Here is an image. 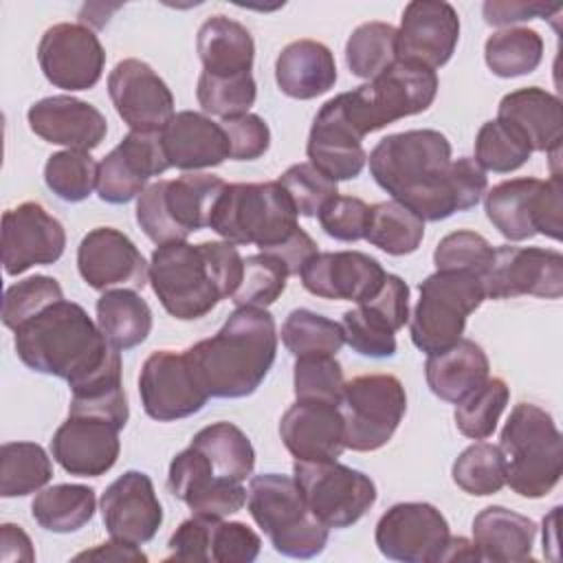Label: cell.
I'll use <instances>...</instances> for the list:
<instances>
[{
    "instance_id": "cell-1",
    "label": "cell",
    "mask_w": 563,
    "mask_h": 563,
    "mask_svg": "<svg viewBox=\"0 0 563 563\" xmlns=\"http://www.w3.org/2000/svg\"><path fill=\"white\" fill-rule=\"evenodd\" d=\"M367 163L376 185L424 222L477 207L488 187L475 158H451V143L438 130L389 134L374 145Z\"/></svg>"
},
{
    "instance_id": "cell-2",
    "label": "cell",
    "mask_w": 563,
    "mask_h": 563,
    "mask_svg": "<svg viewBox=\"0 0 563 563\" xmlns=\"http://www.w3.org/2000/svg\"><path fill=\"white\" fill-rule=\"evenodd\" d=\"M277 328L266 308H235L222 328L185 352L209 398H246L277 356Z\"/></svg>"
},
{
    "instance_id": "cell-3",
    "label": "cell",
    "mask_w": 563,
    "mask_h": 563,
    "mask_svg": "<svg viewBox=\"0 0 563 563\" xmlns=\"http://www.w3.org/2000/svg\"><path fill=\"white\" fill-rule=\"evenodd\" d=\"M242 273L244 257L227 240L161 244L150 260L152 290L161 306L178 321L200 319L222 299L233 297Z\"/></svg>"
},
{
    "instance_id": "cell-4",
    "label": "cell",
    "mask_w": 563,
    "mask_h": 563,
    "mask_svg": "<svg viewBox=\"0 0 563 563\" xmlns=\"http://www.w3.org/2000/svg\"><path fill=\"white\" fill-rule=\"evenodd\" d=\"M18 358L33 372L70 383L92 374L119 350L108 343L88 312L59 299L13 330Z\"/></svg>"
},
{
    "instance_id": "cell-5",
    "label": "cell",
    "mask_w": 563,
    "mask_h": 563,
    "mask_svg": "<svg viewBox=\"0 0 563 563\" xmlns=\"http://www.w3.org/2000/svg\"><path fill=\"white\" fill-rule=\"evenodd\" d=\"M299 213L277 180L227 183L209 229L231 244H255L260 253H273L301 229Z\"/></svg>"
},
{
    "instance_id": "cell-6",
    "label": "cell",
    "mask_w": 563,
    "mask_h": 563,
    "mask_svg": "<svg viewBox=\"0 0 563 563\" xmlns=\"http://www.w3.org/2000/svg\"><path fill=\"white\" fill-rule=\"evenodd\" d=\"M499 449L512 493L541 499L554 490L563 473V440L545 409L532 402L515 405L499 433Z\"/></svg>"
},
{
    "instance_id": "cell-7",
    "label": "cell",
    "mask_w": 563,
    "mask_h": 563,
    "mask_svg": "<svg viewBox=\"0 0 563 563\" xmlns=\"http://www.w3.org/2000/svg\"><path fill=\"white\" fill-rule=\"evenodd\" d=\"M246 508L275 552L284 556L312 559L328 545L330 528L310 512L292 475L262 473L251 477Z\"/></svg>"
},
{
    "instance_id": "cell-8",
    "label": "cell",
    "mask_w": 563,
    "mask_h": 563,
    "mask_svg": "<svg viewBox=\"0 0 563 563\" xmlns=\"http://www.w3.org/2000/svg\"><path fill=\"white\" fill-rule=\"evenodd\" d=\"M438 95V75L431 68L396 62L376 79L334 97L347 125L365 139L405 117L424 112Z\"/></svg>"
},
{
    "instance_id": "cell-9",
    "label": "cell",
    "mask_w": 563,
    "mask_h": 563,
    "mask_svg": "<svg viewBox=\"0 0 563 563\" xmlns=\"http://www.w3.org/2000/svg\"><path fill=\"white\" fill-rule=\"evenodd\" d=\"M227 183L205 172H185L174 180L150 183L136 198V222L156 244L185 242L209 227Z\"/></svg>"
},
{
    "instance_id": "cell-10",
    "label": "cell",
    "mask_w": 563,
    "mask_h": 563,
    "mask_svg": "<svg viewBox=\"0 0 563 563\" xmlns=\"http://www.w3.org/2000/svg\"><path fill=\"white\" fill-rule=\"evenodd\" d=\"M420 299L409 314L413 345L429 354L455 345L473 314L486 299L482 277L466 271H435L420 286Z\"/></svg>"
},
{
    "instance_id": "cell-11",
    "label": "cell",
    "mask_w": 563,
    "mask_h": 563,
    "mask_svg": "<svg viewBox=\"0 0 563 563\" xmlns=\"http://www.w3.org/2000/svg\"><path fill=\"white\" fill-rule=\"evenodd\" d=\"M561 176L510 178L501 180L484 194V211L490 224L510 242H523L537 233L561 240L563 235V200Z\"/></svg>"
},
{
    "instance_id": "cell-12",
    "label": "cell",
    "mask_w": 563,
    "mask_h": 563,
    "mask_svg": "<svg viewBox=\"0 0 563 563\" xmlns=\"http://www.w3.org/2000/svg\"><path fill=\"white\" fill-rule=\"evenodd\" d=\"M345 449L369 453L385 446L407 411V394L394 374H361L345 380L339 402Z\"/></svg>"
},
{
    "instance_id": "cell-13",
    "label": "cell",
    "mask_w": 563,
    "mask_h": 563,
    "mask_svg": "<svg viewBox=\"0 0 563 563\" xmlns=\"http://www.w3.org/2000/svg\"><path fill=\"white\" fill-rule=\"evenodd\" d=\"M292 477L310 512L328 528H350L376 504V484L336 460L295 462Z\"/></svg>"
},
{
    "instance_id": "cell-14",
    "label": "cell",
    "mask_w": 563,
    "mask_h": 563,
    "mask_svg": "<svg viewBox=\"0 0 563 563\" xmlns=\"http://www.w3.org/2000/svg\"><path fill=\"white\" fill-rule=\"evenodd\" d=\"M451 539L446 517L427 501H400L376 521L378 552L400 563H438Z\"/></svg>"
},
{
    "instance_id": "cell-15",
    "label": "cell",
    "mask_w": 563,
    "mask_h": 563,
    "mask_svg": "<svg viewBox=\"0 0 563 563\" xmlns=\"http://www.w3.org/2000/svg\"><path fill=\"white\" fill-rule=\"evenodd\" d=\"M486 299L523 295L559 299L563 295V255L539 246H499L482 275Z\"/></svg>"
},
{
    "instance_id": "cell-16",
    "label": "cell",
    "mask_w": 563,
    "mask_h": 563,
    "mask_svg": "<svg viewBox=\"0 0 563 563\" xmlns=\"http://www.w3.org/2000/svg\"><path fill=\"white\" fill-rule=\"evenodd\" d=\"M139 396L143 411L158 422L189 418L209 400L185 352L174 350H156L145 358L139 374Z\"/></svg>"
},
{
    "instance_id": "cell-17",
    "label": "cell",
    "mask_w": 563,
    "mask_h": 563,
    "mask_svg": "<svg viewBox=\"0 0 563 563\" xmlns=\"http://www.w3.org/2000/svg\"><path fill=\"white\" fill-rule=\"evenodd\" d=\"M37 62L55 88L90 90L103 75L106 51L90 26L59 22L40 37Z\"/></svg>"
},
{
    "instance_id": "cell-18",
    "label": "cell",
    "mask_w": 563,
    "mask_h": 563,
    "mask_svg": "<svg viewBox=\"0 0 563 563\" xmlns=\"http://www.w3.org/2000/svg\"><path fill=\"white\" fill-rule=\"evenodd\" d=\"M108 95L132 132H161L174 112V95L163 77L136 57L121 59L108 75Z\"/></svg>"
},
{
    "instance_id": "cell-19",
    "label": "cell",
    "mask_w": 563,
    "mask_h": 563,
    "mask_svg": "<svg viewBox=\"0 0 563 563\" xmlns=\"http://www.w3.org/2000/svg\"><path fill=\"white\" fill-rule=\"evenodd\" d=\"M66 249L64 224L40 202H22L2 213V266L15 277L33 266L55 264Z\"/></svg>"
},
{
    "instance_id": "cell-20",
    "label": "cell",
    "mask_w": 563,
    "mask_h": 563,
    "mask_svg": "<svg viewBox=\"0 0 563 563\" xmlns=\"http://www.w3.org/2000/svg\"><path fill=\"white\" fill-rule=\"evenodd\" d=\"M169 169L161 132H128L99 163L97 196L108 205H125L143 194L150 178Z\"/></svg>"
},
{
    "instance_id": "cell-21",
    "label": "cell",
    "mask_w": 563,
    "mask_h": 563,
    "mask_svg": "<svg viewBox=\"0 0 563 563\" xmlns=\"http://www.w3.org/2000/svg\"><path fill=\"white\" fill-rule=\"evenodd\" d=\"M460 42V15L444 0H413L405 7L396 29L398 62L431 70L442 68Z\"/></svg>"
},
{
    "instance_id": "cell-22",
    "label": "cell",
    "mask_w": 563,
    "mask_h": 563,
    "mask_svg": "<svg viewBox=\"0 0 563 563\" xmlns=\"http://www.w3.org/2000/svg\"><path fill=\"white\" fill-rule=\"evenodd\" d=\"M77 271L95 290H143L150 282V262L139 246L119 229L97 227L77 246Z\"/></svg>"
},
{
    "instance_id": "cell-23",
    "label": "cell",
    "mask_w": 563,
    "mask_h": 563,
    "mask_svg": "<svg viewBox=\"0 0 563 563\" xmlns=\"http://www.w3.org/2000/svg\"><path fill=\"white\" fill-rule=\"evenodd\" d=\"M167 490L194 515L209 519L235 515L246 504V488L242 482L216 475L205 453L191 444L172 457L167 471Z\"/></svg>"
},
{
    "instance_id": "cell-24",
    "label": "cell",
    "mask_w": 563,
    "mask_h": 563,
    "mask_svg": "<svg viewBox=\"0 0 563 563\" xmlns=\"http://www.w3.org/2000/svg\"><path fill=\"white\" fill-rule=\"evenodd\" d=\"M101 519L110 539L143 545L163 523V506L143 471H125L101 495Z\"/></svg>"
},
{
    "instance_id": "cell-25",
    "label": "cell",
    "mask_w": 563,
    "mask_h": 563,
    "mask_svg": "<svg viewBox=\"0 0 563 563\" xmlns=\"http://www.w3.org/2000/svg\"><path fill=\"white\" fill-rule=\"evenodd\" d=\"M303 288L321 299L361 303L378 292L387 273L380 262L361 251H325L312 255L301 273Z\"/></svg>"
},
{
    "instance_id": "cell-26",
    "label": "cell",
    "mask_w": 563,
    "mask_h": 563,
    "mask_svg": "<svg viewBox=\"0 0 563 563\" xmlns=\"http://www.w3.org/2000/svg\"><path fill=\"white\" fill-rule=\"evenodd\" d=\"M119 431L106 418L68 413L51 438V455L75 477L106 475L121 453Z\"/></svg>"
},
{
    "instance_id": "cell-27",
    "label": "cell",
    "mask_w": 563,
    "mask_h": 563,
    "mask_svg": "<svg viewBox=\"0 0 563 563\" xmlns=\"http://www.w3.org/2000/svg\"><path fill=\"white\" fill-rule=\"evenodd\" d=\"M33 134L66 150L92 152L108 134V121L99 108L73 95H53L26 110Z\"/></svg>"
},
{
    "instance_id": "cell-28",
    "label": "cell",
    "mask_w": 563,
    "mask_h": 563,
    "mask_svg": "<svg viewBox=\"0 0 563 563\" xmlns=\"http://www.w3.org/2000/svg\"><path fill=\"white\" fill-rule=\"evenodd\" d=\"M279 438L295 462H328L345 451L343 416L339 405L295 400L282 420Z\"/></svg>"
},
{
    "instance_id": "cell-29",
    "label": "cell",
    "mask_w": 563,
    "mask_h": 563,
    "mask_svg": "<svg viewBox=\"0 0 563 563\" xmlns=\"http://www.w3.org/2000/svg\"><path fill=\"white\" fill-rule=\"evenodd\" d=\"M361 141L363 139L347 125L332 97L314 114L306 143V154L310 158L308 163H312L334 183L352 180L367 163Z\"/></svg>"
},
{
    "instance_id": "cell-30",
    "label": "cell",
    "mask_w": 563,
    "mask_h": 563,
    "mask_svg": "<svg viewBox=\"0 0 563 563\" xmlns=\"http://www.w3.org/2000/svg\"><path fill=\"white\" fill-rule=\"evenodd\" d=\"M169 167L200 172L218 167L229 158V139L220 123L205 112H176L161 130Z\"/></svg>"
},
{
    "instance_id": "cell-31",
    "label": "cell",
    "mask_w": 563,
    "mask_h": 563,
    "mask_svg": "<svg viewBox=\"0 0 563 563\" xmlns=\"http://www.w3.org/2000/svg\"><path fill=\"white\" fill-rule=\"evenodd\" d=\"M497 119L515 125L530 143L532 152H559L563 136L561 99L545 88L528 86L501 97Z\"/></svg>"
},
{
    "instance_id": "cell-32",
    "label": "cell",
    "mask_w": 563,
    "mask_h": 563,
    "mask_svg": "<svg viewBox=\"0 0 563 563\" xmlns=\"http://www.w3.org/2000/svg\"><path fill=\"white\" fill-rule=\"evenodd\" d=\"M275 81L290 99H317L336 84L334 55L317 40H295L275 59Z\"/></svg>"
},
{
    "instance_id": "cell-33",
    "label": "cell",
    "mask_w": 563,
    "mask_h": 563,
    "mask_svg": "<svg viewBox=\"0 0 563 563\" xmlns=\"http://www.w3.org/2000/svg\"><path fill=\"white\" fill-rule=\"evenodd\" d=\"M490 376V363L484 347L471 339H460L455 345L429 354L424 378L433 396L457 405Z\"/></svg>"
},
{
    "instance_id": "cell-34",
    "label": "cell",
    "mask_w": 563,
    "mask_h": 563,
    "mask_svg": "<svg viewBox=\"0 0 563 563\" xmlns=\"http://www.w3.org/2000/svg\"><path fill=\"white\" fill-rule=\"evenodd\" d=\"M537 523L506 506H486L473 519V543L479 561L519 563L532 559Z\"/></svg>"
},
{
    "instance_id": "cell-35",
    "label": "cell",
    "mask_w": 563,
    "mask_h": 563,
    "mask_svg": "<svg viewBox=\"0 0 563 563\" xmlns=\"http://www.w3.org/2000/svg\"><path fill=\"white\" fill-rule=\"evenodd\" d=\"M202 73L216 77L246 75L253 70L255 42L251 31L222 13L207 18L196 35Z\"/></svg>"
},
{
    "instance_id": "cell-36",
    "label": "cell",
    "mask_w": 563,
    "mask_h": 563,
    "mask_svg": "<svg viewBox=\"0 0 563 563\" xmlns=\"http://www.w3.org/2000/svg\"><path fill=\"white\" fill-rule=\"evenodd\" d=\"M70 387V416H97L106 418L119 429L128 424L130 407L121 380V352L103 363L92 374L75 380Z\"/></svg>"
},
{
    "instance_id": "cell-37",
    "label": "cell",
    "mask_w": 563,
    "mask_h": 563,
    "mask_svg": "<svg viewBox=\"0 0 563 563\" xmlns=\"http://www.w3.org/2000/svg\"><path fill=\"white\" fill-rule=\"evenodd\" d=\"M97 325L119 352L141 345L152 332V310L132 288H112L97 299Z\"/></svg>"
},
{
    "instance_id": "cell-38",
    "label": "cell",
    "mask_w": 563,
    "mask_h": 563,
    "mask_svg": "<svg viewBox=\"0 0 563 563\" xmlns=\"http://www.w3.org/2000/svg\"><path fill=\"white\" fill-rule=\"evenodd\" d=\"M95 490L84 484H55L42 488L31 504V515L40 528L55 534L81 530L95 517Z\"/></svg>"
},
{
    "instance_id": "cell-39",
    "label": "cell",
    "mask_w": 563,
    "mask_h": 563,
    "mask_svg": "<svg viewBox=\"0 0 563 563\" xmlns=\"http://www.w3.org/2000/svg\"><path fill=\"white\" fill-rule=\"evenodd\" d=\"M191 446L205 453L216 475L233 482H244L255 468V449L249 435L233 422H211L202 427L194 438Z\"/></svg>"
},
{
    "instance_id": "cell-40",
    "label": "cell",
    "mask_w": 563,
    "mask_h": 563,
    "mask_svg": "<svg viewBox=\"0 0 563 563\" xmlns=\"http://www.w3.org/2000/svg\"><path fill=\"white\" fill-rule=\"evenodd\" d=\"M543 59V37L528 26H506L488 35L484 62L501 79L523 77L539 68Z\"/></svg>"
},
{
    "instance_id": "cell-41",
    "label": "cell",
    "mask_w": 563,
    "mask_h": 563,
    "mask_svg": "<svg viewBox=\"0 0 563 563\" xmlns=\"http://www.w3.org/2000/svg\"><path fill=\"white\" fill-rule=\"evenodd\" d=\"M424 238V220L396 200L369 207L365 240L387 255H409L418 251Z\"/></svg>"
},
{
    "instance_id": "cell-42",
    "label": "cell",
    "mask_w": 563,
    "mask_h": 563,
    "mask_svg": "<svg viewBox=\"0 0 563 563\" xmlns=\"http://www.w3.org/2000/svg\"><path fill=\"white\" fill-rule=\"evenodd\" d=\"M53 477L48 453L35 442H4L0 449V495L26 497Z\"/></svg>"
},
{
    "instance_id": "cell-43",
    "label": "cell",
    "mask_w": 563,
    "mask_h": 563,
    "mask_svg": "<svg viewBox=\"0 0 563 563\" xmlns=\"http://www.w3.org/2000/svg\"><path fill=\"white\" fill-rule=\"evenodd\" d=\"M282 343L295 358L336 356L345 343L343 325L308 308H295L282 323Z\"/></svg>"
},
{
    "instance_id": "cell-44",
    "label": "cell",
    "mask_w": 563,
    "mask_h": 563,
    "mask_svg": "<svg viewBox=\"0 0 563 563\" xmlns=\"http://www.w3.org/2000/svg\"><path fill=\"white\" fill-rule=\"evenodd\" d=\"M398 62L396 26L389 22H363L345 42V64L358 79H376Z\"/></svg>"
},
{
    "instance_id": "cell-45",
    "label": "cell",
    "mask_w": 563,
    "mask_h": 563,
    "mask_svg": "<svg viewBox=\"0 0 563 563\" xmlns=\"http://www.w3.org/2000/svg\"><path fill=\"white\" fill-rule=\"evenodd\" d=\"M532 147L528 139L501 119L486 121L475 136V163L484 172L510 174L528 163Z\"/></svg>"
},
{
    "instance_id": "cell-46",
    "label": "cell",
    "mask_w": 563,
    "mask_h": 563,
    "mask_svg": "<svg viewBox=\"0 0 563 563\" xmlns=\"http://www.w3.org/2000/svg\"><path fill=\"white\" fill-rule=\"evenodd\" d=\"M457 488L475 497H488L506 486V460L497 444L475 442L466 446L451 466Z\"/></svg>"
},
{
    "instance_id": "cell-47",
    "label": "cell",
    "mask_w": 563,
    "mask_h": 563,
    "mask_svg": "<svg viewBox=\"0 0 563 563\" xmlns=\"http://www.w3.org/2000/svg\"><path fill=\"white\" fill-rule=\"evenodd\" d=\"M510 400V387L504 378L488 376L473 394L455 405L453 420L457 431L471 440H486L495 433L497 422Z\"/></svg>"
},
{
    "instance_id": "cell-48",
    "label": "cell",
    "mask_w": 563,
    "mask_h": 563,
    "mask_svg": "<svg viewBox=\"0 0 563 563\" xmlns=\"http://www.w3.org/2000/svg\"><path fill=\"white\" fill-rule=\"evenodd\" d=\"M99 163L90 152L62 150L48 156L44 165L46 187L64 202H81L97 189Z\"/></svg>"
},
{
    "instance_id": "cell-49",
    "label": "cell",
    "mask_w": 563,
    "mask_h": 563,
    "mask_svg": "<svg viewBox=\"0 0 563 563\" xmlns=\"http://www.w3.org/2000/svg\"><path fill=\"white\" fill-rule=\"evenodd\" d=\"M286 264L271 253H255L244 257V273L238 290L233 292L235 308H268L275 303L288 284Z\"/></svg>"
},
{
    "instance_id": "cell-50",
    "label": "cell",
    "mask_w": 563,
    "mask_h": 563,
    "mask_svg": "<svg viewBox=\"0 0 563 563\" xmlns=\"http://www.w3.org/2000/svg\"><path fill=\"white\" fill-rule=\"evenodd\" d=\"M196 99L200 108L211 114L224 119H235L249 114L257 99V86L253 73L233 75V77H216L200 73L196 86Z\"/></svg>"
},
{
    "instance_id": "cell-51",
    "label": "cell",
    "mask_w": 563,
    "mask_h": 563,
    "mask_svg": "<svg viewBox=\"0 0 563 563\" xmlns=\"http://www.w3.org/2000/svg\"><path fill=\"white\" fill-rule=\"evenodd\" d=\"M343 367L334 356L295 358L292 389L297 400L339 405L343 396Z\"/></svg>"
},
{
    "instance_id": "cell-52",
    "label": "cell",
    "mask_w": 563,
    "mask_h": 563,
    "mask_svg": "<svg viewBox=\"0 0 563 563\" xmlns=\"http://www.w3.org/2000/svg\"><path fill=\"white\" fill-rule=\"evenodd\" d=\"M341 325L345 343L356 354L369 358H387L396 354V332L367 306L356 303V308L345 310Z\"/></svg>"
},
{
    "instance_id": "cell-53",
    "label": "cell",
    "mask_w": 563,
    "mask_h": 563,
    "mask_svg": "<svg viewBox=\"0 0 563 563\" xmlns=\"http://www.w3.org/2000/svg\"><path fill=\"white\" fill-rule=\"evenodd\" d=\"M64 299L62 286L55 277L33 275L4 290L2 299V323L15 330L20 323L44 310L46 306Z\"/></svg>"
},
{
    "instance_id": "cell-54",
    "label": "cell",
    "mask_w": 563,
    "mask_h": 563,
    "mask_svg": "<svg viewBox=\"0 0 563 563\" xmlns=\"http://www.w3.org/2000/svg\"><path fill=\"white\" fill-rule=\"evenodd\" d=\"M277 183L290 196L295 209L303 218H314L319 211L339 196L336 183L321 174L312 163H295L290 165Z\"/></svg>"
},
{
    "instance_id": "cell-55",
    "label": "cell",
    "mask_w": 563,
    "mask_h": 563,
    "mask_svg": "<svg viewBox=\"0 0 563 563\" xmlns=\"http://www.w3.org/2000/svg\"><path fill=\"white\" fill-rule=\"evenodd\" d=\"M493 253L495 249L484 235L460 229L438 242L433 251V264L435 271H466L482 277L493 262Z\"/></svg>"
},
{
    "instance_id": "cell-56",
    "label": "cell",
    "mask_w": 563,
    "mask_h": 563,
    "mask_svg": "<svg viewBox=\"0 0 563 563\" xmlns=\"http://www.w3.org/2000/svg\"><path fill=\"white\" fill-rule=\"evenodd\" d=\"M262 550L260 534L242 521L213 519L209 537V561L213 563H251Z\"/></svg>"
},
{
    "instance_id": "cell-57",
    "label": "cell",
    "mask_w": 563,
    "mask_h": 563,
    "mask_svg": "<svg viewBox=\"0 0 563 563\" xmlns=\"http://www.w3.org/2000/svg\"><path fill=\"white\" fill-rule=\"evenodd\" d=\"M321 229L339 242L365 240L369 205L356 196H336L319 211Z\"/></svg>"
},
{
    "instance_id": "cell-58",
    "label": "cell",
    "mask_w": 563,
    "mask_h": 563,
    "mask_svg": "<svg viewBox=\"0 0 563 563\" xmlns=\"http://www.w3.org/2000/svg\"><path fill=\"white\" fill-rule=\"evenodd\" d=\"M220 125L229 139V158L233 161H255L271 147L268 123L253 112L224 119Z\"/></svg>"
},
{
    "instance_id": "cell-59",
    "label": "cell",
    "mask_w": 563,
    "mask_h": 563,
    "mask_svg": "<svg viewBox=\"0 0 563 563\" xmlns=\"http://www.w3.org/2000/svg\"><path fill=\"white\" fill-rule=\"evenodd\" d=\"M213 519L191 515L169 537V554L165 561L178 563H209V537Z\"/></svg>"
},
{
    "instance_id": "cell-60",
    "label": "cell",
    "mask_w": 563,
    "mask_h": 563,
    "mask_svg": "<svg viewBox=\"0 0 563 563\" xmlns=\"http://www.w3.org/2000/svg\"><path fill=\"white\" fill-rule=\"evenodd\" d=\"M561 7L559 4H543V2H519V0H506V2H497V0H488L482 7L484 20L490 26H510L523 20H534V18H548L552 13H559Z\"/></svg>"
},
{
    "instance_id": "cell-61",
    "label": "cell",
    "mask_w": 563,
    "mask_h": 563,
    "mask_svg": "<svg viewBox=\"0 0 563 563\" xmlns=\"http://www.w3.org/2000/svg\"><path fill=\"white\" fill-rule=\"evenodd\" d=\"M73 561H106V563H145L147 554L141 550V545L125 543L119 539H110L106 543H97L90 550H84L73 556Z\"/></svg>"
},
{
    "instance_id": "cell-62",
    "label": "cell",
    "mask_w": 563,
    "mask_h": 563,
    "mask_svg": "<svg viewBox=\"0 0 563 563\" xmlns=\"http://www.w3.org/2000/svg\"><path fill=\"white\" fill-rule=\"evenodd\" d=\"M0 559L4 563H13V561L33 563L35 561L33 543L20 526H15V523L0 526Z\"/></svg>"
},
{
    "instance_id": "cell-63",
    "label": "cell",
    "mask_w": 563,
    "mask_h": 563,
    "mask_svg": "<svg viewBox=\"0 0 563 563\" xmlns=\"http://www.w3.org/2000/svg\"><path fill=\"white\" fill-rule=\"evenodd\" d=\"M442 561H479V554L475 543L466 537H451L444 548Z\"/></svg>"
}]
</instances>
